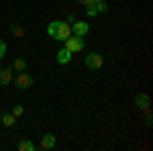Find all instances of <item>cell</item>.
I'll use <instances>...</instances> for the list:
<instances>
[{
	"label": "cell",
	"mask_w": 153,
	"mask_h": 151,
	"mask_svg": "<svg viewBox=\"0 0 153 151\" xmlns=\"http://www.w3.org/2000/svg\"><path fill=\"white\" fill-rule=\"evenodd\" d=\"M94 6H96L98 12H106L108 10V4H106V2H98V4H94Z\"/></svg>",
	"instance_id": "cell-15"
},
{
	"label": "cell",
	"mask_w": 153,
	"mask_h": 151,
	"mask_svg": "<svg viewBox=\"0 0 153 151\" xmlns=\"http://www.w3.org/2000/svg\"><path fill=\"white\" fill-rule=\"evenodd\" d=\"M41 149H53L55 147V135H51V133H45L43 137H41V145H39Z\"/></svg>",
	"instance_id": "cell-8"
},
{
	"label": "cell",
	"mask_w": 153,
	"mask_h": 151,
	"mask_svg": "<svg viewBox=\"0 0 153 151\" xmlns=\"http://www.w3.org/2000/svg\"><path fill=\"white\" fill-rule=\"evenodd\" d=\"M0 121H2V125H4V127H14L16 116H14V115H4V116H0Z\"/></svg>",
	"instance_id": "cell-10"
},
{
	"label": "cell",
	"mask_w": 153,
	"mask_h": 151,
	"mask_svg": "<svg viewBox=\"0 0 153 151\" xmlns=\"http://www.w3.org/2000/svg\"><path fill=\"white\" fill-rule=\"evenodd\" d=\"M98 2H106V0H92V4H98Z\"/></svg>",
	"instance_id": "cell-19"
},
{
	"label": "cell",
	"mask_w": 153,
	"mask_h": 151,
	"mask_svg": "<svg viewBox=\"0 0 153 151\" xmlns=\"http://www.w3.org/2000/svg\"><path fill=\"white\" fill-rule=\"evenodd\" d=\"M47 33L51 39H55V41H65L68 37L71 35V25L70 23H63V21H51L47 27Z\"/></svg>",
	"instance_id": "cell-1"
},
{
	"label": "cell",
	"mask_w": 153,
	"mask_h": 151,
	"mask_svg": "<svg viewBox=\"0 0 153 151\" xmlns=\"http://www.w3.org/2000/svg\"><path fill=\"white\" fill-rule=\"evenodd\" d=\"M10 31L14 37H23V29L19 27V25H10Z\"/></svg>",
	"instance_id": "cell-14"
},
{
	"label": "cell",
	"mask_w": 153,
	"mask_h": 151,
	"mask_svg": "<svg viewBox=\"0 0 153 151\" xmlns=\"http://www.w3.org/2000/svg\"><path fill=\"white\" fill-rule=\"evenodd\" d=\"M63 43H65V49H68L70 53H78V51H82V49H84V37L70 35Z\"/></svg>",
	"instance_id": "cell-2"
},
{
	"label": "cell",
	"mask_w": 153,
	"mask_h": 151,
	"mask_svg": "<svg viewBox=\"0 0 153 151\" xmlns=\"http://www.w3.org/2000/svg\"><path fill=\"white\" fill-rule=\"evenodd\" d=\"M12 115L16 116V118H19V116H23V106H14V108H12Z\"/></svg>",
	"instance_id": "cell-16"
},
{
	"label": "cell",
	"mask_w": 153,
	"mask_h": 151,
	"mask_svg": "<svg viewBox=\"0 0 153 151\" xmlns=\"http://www.w3.org/2000/svg\"><path fill=\"white\" fill-rule=\"evenodd\" d=\"M12 68H4L0 70V86H8L12 80H14V74H12Z\"/></svg>",
	"instance_id": "cell-7"
},
{
	"label": "cell",
	"mask_w": 153,
	"mask_h": 151,
	"mask_svg": "<svg viewBox=\"0 0 153 151\" xmlns=\"http://www.w3.org/2000/svg\"><path fill=\"white\" fill-rule=\"evenodd\" d=\"M86 14H88V16H92V19H94L96 14H98V10H96L94 4H88V6H86Z\"/></svg>",
	"instance_id": "cell-13"
},
{
	"label": "cell",
	"mask_w": 153,
	"mask_h": 151,
	"mask_svg": "<svg viewBox=\"0 0 153 151\" xmlns=\"http://www.w3.org/2000/svg\"><path fill=\"white\" fill-rule=\"evenodd\" d=\"M0 116H2V115H0Z\"/></svg>",
	"instance_id": "cell-20"
},
{
	"label": "cell",
	"mask_w": 153,
	"mask_h": 151,
	"mask_svg": "<svg viewBox=\"0 0 153 151\" xmlns=\"http://www.w3.org/2000/svg\"><path fill=\"white\" fill-rule=\"evenodd\" d=\"M14 84H16V88H19V90H27V88H31V86H33V78H31L27 71H21V74L14 78Z\"/></svg>",
	"instance_id": "cell-5"
},
{
	"label": "cell",
	"mask_w": 153,
	"mask_h": 151,
	"mask_svg": "<svg viewBox=\"0 0 153 151\" xmlns=\"http://www.w3.org/2000/svg\"><path fill=\"white\" fill-rule=\"evenodd\" d=\"M12 70L14 71H27V61L25 59H16L14 65H12Z\"/></svg>",
	"instance_id": "cell-11"
},
{
	"label": "cell",
	"mask_w": 153,
	"mask_h": 151,
	"mask_svg": "<svg viewBox=\"0 0 153 151\" xmlns=\"http://www.w3.org/2000/svg\"><path fill=\"white\" fill-rule=\"evenodd\" d=\"M149 96L147 94H137L135 96V104H137V108L143 112V116H151V106H149Z\"/></svg>",
	"instance_id": "cell-4"
},
{
	"label": "cell",
	"mask_w": 153,
	"mask_h": 151,
	"mask_svg": "<svg viewBox=\"0 0 153 151\" xmlns=\"http://www.w3.org/2000/svg\"><path fill=\"white\" fill-rule=\"evenodd\" d=\"M19 151H35V145L31 141H21L19 143Z\"/></svg>",
	"instance_id": "cell-12"
},
{
	"label": "cell",
	"mask_w": 153,
	"mask_h": 151,
	"mask_svg": "<svg viewBox=\"0 0 153 151\" xmlns=\"http://www.w3.org/2000/svg\"><path fill=\"white\" fill-rule=\"evenodd\" d=\"M80 4H84V6H88V4H92V0H78Z\"/></svg>",
	"instance_id": "cell-18"
},
{
	"label": "cell",
	"mask_w": 153,
	"mask_h": 151,
	"mask_svg": "<svg viewBox=\"0 0 153 151\" xmlns=\"http://www.w3.org/2000/svg\"><path fill=\"white\" fill-rule=\"evenodd\" d=\"M84 63H86V68H88V70H100V68H102V63H104V59H102L100 53L92 51V53H88V55H86Z\"/></svg>",
	"instance_id": "cell-3"
},
{
	"label": "cell",
	"mask_w": 153,
	"mask_h": 151,
	"mask_svg": "<svg viewBox=\"0 0 153 151\" xmlns=\"http://www.w3.org/2000/svg\"><path fill=\"white\" fill-rule=\"evenodd\" d=\"M4 55H6V43H4V41H0V59L4 57Z\"/></svg>",
	"instance_id": "cell-17"
},
{
	"label": "cell",
	"mask_w": 153,
	"mask_h": 151,
	"mask_svg": "<svg viewBox=\"0 0 153 151\" xmlns=\"http://www.w3.org/2000/svg\"><path fill=\"white\" fill-rule=\"evenodd\" d=\"M90 31V25L82 23V21H74L71 23V35H78V37H86Z\"/></svg>",
	"instance_id": "cell-6"
},
{
	"label": "cell",
	"mask_w": 153,
	"mask_h": 151,
	"mask_svg": "<svg viewBox=\"0 0 153 151\" xmlns=\"http://www.w3.org/2000/svg\"><path fill=\"white\" fill-rule=\"evenodd\" d=\"M71 55H74V53H70L65 47H61V49L57 51V55H55V59H57V63L65 65V63H70V61H71Z\"/></svg>",
	"instance_id": "cell-9"
}]
</instances>
